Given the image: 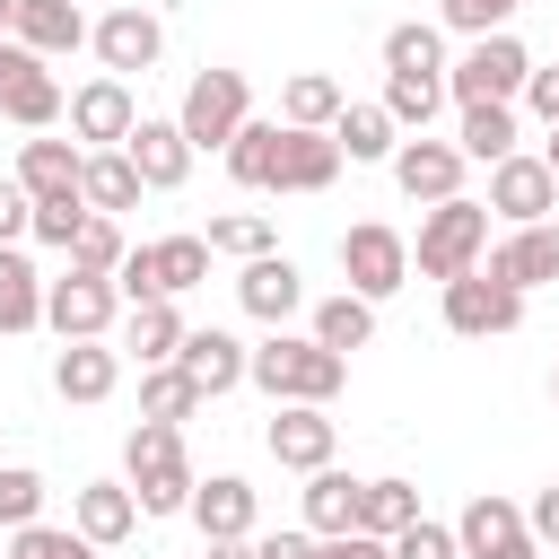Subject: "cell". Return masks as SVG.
<instances>
[{"instance_id": "cell-1", "label": "cell", "mask_w": 559, "mask_h": 559, "mask_svg": "<svg viewBox=\"0 0 559 559\" xmlns=\"http://www.w3.org/2000/svg\"><path fill=\"white\" fill-rule=\"evenodd\" d=\"M245 384H262L271 402H314V411H332V393L349 384V358L314 349L306 332H262L253 358H245Z\"/></svg>"}, {"instance_id": "cell-2", "label": "cell", "mask_w": 559, "mask_h": 559, "mask_svg": "<svg viewBox=\"0 0 559 559\" xmlns=\"http://www.w3.org/2000/svg\"><path fill=\"white\" fill-rule=\"evenodd\" d=\"M122 480H131V498H140V515L157 524V515H183L192 507V454H183V428H166V419H140L131 437H122Z\"/></svg>"}, {"instance_id": "cell-3", "label": "cell", "mask_w": 559, "mask_h": 559, "mask_svg": "<svg viewBox=\"0 0 559 559\" xmlns=\"http://www.w3.org/2000/svg\"><path fill=\"white\" fill-rule=\"evenodd\" d=\"M480 253H489V210H480L472 192L419 210V236H411V271H419V280L445 288V280H463V271H480Z\"/></svg>"}, {"instance_id": "cell-4", "label": "cell", "mask_w": 559, "mask_h": 559, "mask_svg": "<svg viewBox=\"0 0 559 559\" xmlns=\"http://www.w3.org/2000/svg\"><path fill=\"white\" fill-rule=\"evenodd\" d=\"M253 122V87H245V70H192V87H183V105H175V131L192 140V157L201 148H218L227 157V140Z\"/></svg>"}, {"instance_id": "cell-5", "label": "cell", "mask_w": 559, "mask_h": 559, "mask_svg": "<svg viewBox=\"0 0 559 559\" xmlns=\"http://www.w3.org/2000/svg\"><path fill=\"white\" fill-rule=\"evenodd\" d=\"M524 79H533V52H524L515 35H480V44H463V52L445 61V96H454V105H515Z\"/></svg>"}, {"instance_id": "cell-6", "label": "cell", "mask_w": 559, "mask_h": 559, "mask_svg": "<svg viewBox=\"0 0 559 559\" xmlns=\"http://www.w3.org/2000/svg\"><path fill=\"white\" fill-rule=\"evenodd\" d=\"M341 280H349V297L384 306V297L411 280V236H402V227H384V218L341 227Z\"/></svg>"}, {"instance_id": "cell-7", "label": "cell", "mask_w": 559, "mask_h": 559, "mask_svg": "<svg viewBox=\"0 0 559 559\" xmlns=\"http://www.w3.org/2000/svg\"><path fill=\"white\" fill-rule=\"evenodd\" d=\"M44 323H52L61 341H114L122 288H114L105 271H61V280H44Z\"/></svg>"}, {"instance_id": "cell-8", "label": "cell", "mask_w": 559, "mask_h": 559, "mask_svg": "<svg viewBox=\"0 0 559 559\" xmlns=\"http://www.w3.org/2000/svg\"><path fill=\"white\" fill-rule=\"evenodd\" d=\"M87 44H96L105 79H148V70H157V52H166V17H157V9H140V0H122V9H105V17L87 26Z\"/></svg>"}, {"instance_id": "cell-9", "label": "cell", "mask_w": 559, "mask_h": 559, "mask_svg": "<svg viewBox=\"0 0 559 559\" xmlns=\"http://www.w3.org/2000/svg\"><path fill=\"white\" fill-rule=\"evenodd\" d=\"M489 218H507V227H542L550 210H559V175L542 166V148H515V157H498L489 166V201H480Z\"/></svg>"}, {"instance_id": "cell-10", "label": "cell", "mask_w": 559, "mask_h": 559, "mask_svg": "<svg viewBox=\"0 0 559 559\" xmlns=\"http://www.w3.org/2000/svg\"><path fill=\"white\" fill-rule=\"evenodd\" d=\"M437 306H445V332H463V341H498V332H515V323H524V297H515L507 280H489V271L445 280V288H437Z\"/></svg>"}, {"instance_id": "cell-11", "label": "cell", "mask_w": 559, "mask_h": 559, "mask_svg": "<svg viewBox=\"0 0 559 559\" xmlns=\"http://www.w3.org/2000/svg\"><path fill=\"white\" fill-rule=\"evenodd\" d=\"M454 550H463V559H542V542L524 533V507L498 498V489H480V498L454 515Z\"/></svg>"}, {"instance_id": "cell-12", "label": "cell", "mask_w": 559, "mask_h": 559, "mask_svg": "<svg viewBox=\"0 0 559 559\" xmlns=\"http://www.w3.org/2000/svg\"><path fill=\"white\" fill-rule=\"evenodd\" d=\"M262 445H271V463H280V472H323V463H332V445H341V419H332V411H314V402H271Z\"/></svg>"}, {"instance_id": "cell-13", "label": "cell", "mask_w": 559, "mask_h": 559, "mask_svg": "<svg viewBox=\"0 0 559 559\" xmlns=\"http://www.w3.org/2000/svg\"><path fill=\"white\" fill-rule=\"evenodd\" d=\"M131 122H140L131 79H105V70H96L87 87H70V140H79V148H122Z\"/></svg>"}, {"instance_id": "cell-14", "label": "cell", "mask_w": 559, "mask_h": 559, "mask_svg": "<svg viewBox=\"0 0 559 559\" xmlns=\"http://www.w3.org/2000/svg\"><path fill=\"white\" fill-rule=\"evenodd\" d=\"M236 306H245L253 323L288 332V314H306V271H297L288 253H253V262L236 271Z\"/></svg>"}, {"instance_id": "cell-15", "label": "cell", "mask_w": 559, "mask_h": 559, "mask_svg": "<svg viewBox=\"0 0 559 559\" xmlns=\"http://www.w3.org/2000/svg\"><path fill=\"white\" fill-rule=\"evenodd\" d=\"M183 515L201 524V542H253L262 489H253L245 472H210V480H192V507H183Z\"/></svg>"}, {"instance_id": "cell-16", "label": "cell", "mask_w": 559, "mask_h": 559, "mask_svg": "<svg viewBox=\"0 0 559 559\" xmlns=\"http://www.w3.org/2000/svg\"><path fill=\"white\" fill-rule=\"evenodd\" d=\"M480 271L507 280L515 297H533L542 280H559V218H542V227H507V236L480 253Z\"/></svg>"}, {"instance_id": "cell-17", "label": "cell", "mask_w": 559, "mask_h": 559, "mask_svg": "<svg viewBox=\"0 0 559 559\" xmlns=\"http://www.w3.org/2000/svg\"><path fill=\"white\" fill-rule=\"evenodd\" d=\"M122 157H131L140 192H175V183L192 175V140L175 131V114H140V122H131V140H122Z\"/></svg>"}, {"instance_id": "cell-18", "label": "cell", "mask_w": 559, "mask_h": 559, "mask_svg": "<svg viewBox=\"0 0 559 559\" xmlns=\"http://www.w3.org/2000/svg\"><path fill=\"white\" fill-rule=\"evenodd\" d=\"M384 166H393V183H402L419 210H437V201L463 192V148H454V140H428V131H419V140H402Z\"/></svg>"}, {"instance_id": "cell-19", "label": "cell", "mask_w": 559, "mask_h": 559, "mask_svg": "<svg viewBox=\"0 0 559 559\" xmlns=\"http://www.w3.org/2000/svg\"><path fill=\"white\" fill-rule=\"evenodd\" d=\"M183 306L175 297H148V306H122V323H114V349L122 358H140V367H175V349H183Z\"/></svg>"}, {"instance_id": "cell-20", "label": "cell", "mask_w": 559, "mask_h": 559, "mask_svg": "<svg viewBox=\"0 0 559 559\" xmlns=\"http://www.w3.org/2000/svg\"><path fill=\"white\" fill-rule=\"evenodd\" d=\"M245 358H253V349H245L236 332H218V323H210V332H183V349H175V367L201 384V402L236 393V384H245Z\"/></svg>"}, {"instance_id": "cell-21", "label": "cell", "mask_w": 559, "mask_h": 559, "mask_svg": "<svg viewBox=\"0 0 559 559\" xmlns=\"http://www.w3.org/2000/svg\"><path fill=\"white\" fill-rule=\"evenodd\" d=\"M114 384H122V349L114 341H61V358H52V393L61 402H114Z\"/></svg>"}, {"instance_id": "cell-22", "label": "cell", "mask_w": 559, "mask_h": 559, "mask_svg": "<svg viewBox=\"0 0 559 559\" xmlns=\"http://www.w3.org/2000/svg\"><path fill=\"white\" fill-rule=\"evenodd\" d=\"M70 524H79L96 550H122V542L140 533V498H131V480H87V489L70 498Z\"/></svg>"}, {"instance_id": "cell-23", "label": "cell", "mask_w": 559, "mask_h": 559, "mask_svg": "<svg viewBox=\"0 0 559 559\" xmlns=\"http://www.w3.org/2000/svg\"><path fill=\"white\" fill-rule=\"evenodd\" d=\"M9 44H26L35 61H61V52H79V44H87V17H79V0H17Z\"/></svg>"}, {"instance_id": "cell-24", "label": "cell", "mask_w": 559, "mask_h": 559, "mask_svg": "<svg viewBox=\"0 0 559 559\" xmlns=\"http://www.w3.org/2000/svg\"><path fill=\"white\" fill-rule=\"evenodd\" d=\"M332 148H341V166H384V157L402 148V131H393V114H384L376 96H349V105L332 114Z\"/></svg>"}, {"instance_id": "cell-25", "label": "cell", "mask_w": 559, "mask_h": 559, "mask_svg": "<svg viewBox=\"0 0 559 559\" xmlns=\"http://www.w3.org/2000/svg\"><path fill=\"white\" fill-rule=\"evenodd\" d=\"M79 166H87L79 140H44V131H35V140L17 148V192H26V201H70V192H79Z\"/></svg>"}, {"instance_id": "cell-26", "label": "cell", "mask_w": 559, "mask_h": 559, "mask_svg": "<svg viewBox=\"0 0 559 559\" xmlns=\"http://www.w3.org/2000/svg\"><path fill=\"white\" fill-rule=\"evenodd\" d=\"M332 175H341L332 131H288V122H280V166H271V192H332Z\"/></svg>"}, {"instance_id": "cell-27", "label": "cell", "mask_w": 559, "mask_h": 559, "mask_svg": "<svg viewBox=\"0 0 559 559\" xmlns=\"http://www.w3.org/2000/svg\"><path fill=\"white\" fill-rule=\"evenodd\" d=\"M306 341H314V349H332V358H349V349H367V341H376V306H367V297H349V288H332V297H314V306H306Z\"/></svg>"}, {"instance_id": "cell-28", "label": "cell", "mask_w": 559, "mask_h": 559, "mask_svg": "<svg viewBox=\"0 0 559 559\" xmlns=\"http://www.w3.org/2000/svg\"><path fill=\"white\" fill-rule=\"evenodd\" d=\"M297 515H306V533H314V542H332V533H358V480H349L341 463L306 472V489H297Z\"/></svg>"}, {"instance_id": "cell-29", "label": "cell", "mask_w": 559, "mask_h": 559, "mask_svg": "<svg viewBox=\"0 0 559 559\" xmlns=\"http://www.w3.org/2000/svg\"><path fill=\"white\" fill-rule=\"evenodd\" d=\"M384 79H445V26L437 17L384 26Z\"/></svg>"}, {"instance_id": "cell-30", "label": "cell", "mask_w": 559, "mask_h": 559, "mask_svg": "<svg viewBox=\"0 0 559 559\" xmlns=\"http://www.w3.org/2000/svg\"><path fill=\"white\" fill-rule=\"evenodd\" d=\"M79 201H87L96 218L140 210V175H131V157H122V148H87V166H79Z\"/></svg>"}, {"instance_id": "cell-31", "label": "cell", "mask_w": 559, "mask_h": 559, "mask_svg": "<svg viewBox=\"0 0 559 559\" xmlns=\"http://www.w3.org/2000/svg\"><path fill=\"white\" fill-rule=\"evenodd\" d=\"M341 105H349V87H341L332 70H297V79L280 87V122H288V131H332Z\"/></svg>"}, {"instance_id": "cell-32", "label": "cell", "mask_w": 559, "mask_h": 559, "mask_svg": "<svg viewBox=\"0 0 559 559\" xmlns=\"http://www.w3.org/2000/svg\"><path fill=\"white\" fill-rule=\"evenodd\" d=\"M402 524H419V489H411L402 472H376V480H358V533L393 542Z\"/></svg>"}, {"instance_id": "cell-33", "label": "cell", "mask_w": 559, "mask_h": 559, "mask_svg": "<svg viewBox=\"0 0 559 559\" xmlns=\"http://www.w3.org/2000/svg\"><path fill=\"white\" fill-rule=\"evenodd\" d=\"M0 114H9L17 131H52V122L70 114V87L52 79V61H35V70H26V79H17L9 96H0Z\"/></svg>"}, {"instance_id": "cell-34", "label": "cell", "mask_w": 559, "mask_h": 559, "mask_svg": "<svg viewBox=\"0 0 559 559\" xmlns=\"http://www.w3.org/2000/svg\"><path fill=\"white\" fill-rule=\"evenodd\" d=\"M35 323H44V271L17 245H0V332H35Z\"/></svg>"}, {"instance_id": "cell-35", "label": "cell", "mask_w": 559, "mask_h": 559, "mask_svg": "<svg viewBox=\"0 0 559 559\" xmlns=\"http://www.w3.org/2000/svg\"><path fill=\"white\" fill-rule=\"evenodd\" d=\"M454 148H463V166H498V157H515V105H463Z\"/></svg>"}, {"instance_id": "cell-36", "label": "cell", "mask_w": 559, "mask_h": 559, "mask_svg": "<svg viewBox=\"0 0 559 559\" xmlns=\"http://www.w3.org/2000/svg\"><path fill=\"white\" fill-rule=\"evenodd\" d=\"M271 166H280V114H253L236 140H227V175L245 192H271Z\"/></svg>"}, {"instance_id": "cell-37", "label": "cell", "mask_w": 559, "mask_h": 559, "mask_svg": "<svg viewBox=\"0 0 559 559\" xmlns=\"http://www.w3.org/2000/svg\"><path fill=\"white\" fill-rule=\"evenodd\" d=\"M201 411V384L183 376V367H140V419H166V428H183Z\"/></svg>"}, {"instance_id": "cell-38", "label": "cell", "mask_w": 559, "mask_h": 559, "mask_svg": "<svg viewBox=\"0 0 559 559\" xmlns=\"http://www.w3.org/2000/svg\"><path fill=\"white\" fill-rule=\"evenodd\" d=\"M384 114H393V131L402 140H419L428 122H437V105H445V79H384V96H376Z\"/></svg>"}, {"instance_id": "cell-39", "label": "cell", "mask_w": 559, "mask_h": 559, "mask_svg": "<svg viewBox=\"0 0 559 559\" xmlns=\"http://www.w3.org/2000/svg\"><path fill=\"white\" fill-rule=\"evenodd\" d=\"M148 262H157V297H183V288L210 280V245H201V236H157Z\"/></svg>"}, {"instance_id": "cell-40", "label": "cell", "mask_w": 559, "mask_h": 559, "mask_svg": "<svg viewBox=\"0 0 559 559\" xmlns=\"http://www.w3.org/2000/svg\"><path fill=\"white\" fill-rule=\"evenodd\" d=\"M0 559H96V542L79 524H17L0 542Z\"/></svg>"}, {"instance_id": "cell-41", "label": "cell", "mask_w": 559, "mask_h": 559, "mask_svg": "<svg viewBox=\"0 0 559 559\" xmlns=\"http://www.w3.org/2000/svg\"><path fill=\"white\" fill-rule=\"evenodd\" d=\"M515 9H524V0H437V26L463 35V44H480V35H507Z\"/></svg>"}, {"instance_id": "cell-42", "label": "cell", "mask_w": 559, "mask_h": 559, "mask_svg": "<svg viewBox=\"0 0 559 559\" xmlns=\"http://www.w3.org/2000/svg\"><path fill=\"white\" fill-rule=\"evenodd\" d=\"M44 524V472L35 463H0V533Z\"/></svg>"}, {"instance_id": "cell-43", "label": "cell", "mask_w": 559, "mask_h": 559, "mask_svg": "<svg viewBox=\"0 0 559 559\" xmlns=\"http://www.w3.org/2000/svg\"><path fill=\"white\" fill-rule=\"evenodd\" d=\"M210 253H236V262H253V253H271V218L262 210H227V218H210V236H201Z\"/></svg>"}, {"instance_id": "cell-44", "label": "cell", "mask_w": 559, "mask_h": 559, "mask_svg": "<svg viewBox=\"0 0 559 559\" xmlns=\"http://www.w3.org/2000/svg\"><path fill=\"white\" fill-rule=\"evenodd\" d=\"M122 253H131V245H122V218H96V210H87V227H79V245H70V271H105V280H114Z\"/></svg>"}, {"instance_id": "cell-45", "label": "cell", "mask_w": 559, "mask_h": 559, "mask_svg": "<svg viewBox=\"0 0 559 559\" xmlns=\"http://www.w3.org/2000/svg\"><path fill=\"white\" fill-rule=\"evenodd\" d=\"M79 227H87V201L70 192V201H35V227H26V236H35V245H52V253H70V245H79Z\"/></svg>"}, {"instance_id": "cell-46", "label": "cell", "mask_w": 559, "mask_h": 559, "mask_svg": "<svg viewBox=\"0 0 559 559\" xmlns=\"http://www.w3.org/2000/svg\"><path fill=\"white\" fill-rule=\"evenodd\" d=\"M393 559H463V550H454V524L419 515V524H402V533H393Z\"/></svg>"}, {"instance_id": "cell-47", "label": "cell", "mask_w": 559, "mask_h": 559, "mask_svg": "<svg viewBox=\"0 0 559 559\" xmlns=\"http://www.w3.org/2000/svg\"><path fill=\"white\" fill-rule=\"evenodd\" d=\"M26 227H35V201L17 192V175H0V245H17Z\"/></svg>"}, {"instance_id": "cell-48", "label": "cell", "mask_w": 559, "mask_h": 559, "mask_svg": "<svg viewBox=\"0 0 559 559\" xmlns=\"http://www.w3.org/2000/svg\"><path fill=\"white\" fill-rule=\"evenodd\" d=\"M524 105H533V114H542V131H550V122H559V61H550V70H542V61H533V79H524Z\"/></svg>"}, {"instance_id": "cell-49", "label": "cell", "mask_w": 559, "mask_h": 559, "mask_svg": "<svg viewBox=\"0 0 559 559\" xmlns=\"http://www.w3.org/2000/svg\"><path fill=\"white\" fill-rule=\"evenodd\" d=\"M524 533H533L542 550L559 542V480H550V489H533V507H524Z\"/></svg>"}, {"instance_id": "cell-50", "label": "cell", "mask_w": 559, "mask_h": 559, "mask_svg": "<svg viewBox=\"0 0 559 559\" xmlns=\"http://www.w3.org/2000/svg\"><path fill=\"white\" fill-rule=\"evenodd\" d=\"M314 559H393V542H376V533H332V542H314Z\"/></svg>"}, {"instance_id": "cell-51", "label": "cell", "mask_w": 559, "mask_h": 559, "mask_svg": "<svg viewBox=\"0 0 559 559\" xmlns=\"http://www.w3.org/2000/svg\"><path fill=\"white\" fill-rule=\"evenodd\" d=\"M253 559H314V533H253Z\"/></svg>"}, {"instance_id": "cell-52", "label": "cell", "mask_w": 559, "mask_h": 559, "mask_svg": "<svg viewBox=\"0 0 559 559\" xmlns=\"http://www.w3.org/2000/svg\"><path fill=\"white\" fill-rule=\"evenodd\" d=\"M26 70H35V52H26V44H0V96H9Z\"/></svg>"}, {"instance_id": "cell-53", "label": "cell", "mask_w": 559, "mask_h": 559, "mask_svg": "<svg viewBox=\"0 0 559 559\" xmlns=\"http://www.w3.org/2000/svg\"><path fill=\"white\" fill-rule=\"evenodd\" d=\"M201 559H253V542H210Z\"/></svg>"}, {"instance_id": "cell-54", "label": "cell", "mask_w": 559, "mask_h": 559, "mask_svg": "<svg viewBox=\"0 0 559 559\" xmlns=\"http://www.w3.org/2000/svg\"><path fill=\"white\" fill-rule=\"evenodd\" d=\"M542 166H550V175H559V122H550V140H542Z\"/></svg>"}, {"instance_id": "cell-55", "label": "cell", "mask_w": 559, "mask_h": 559, "mask_svg": "<svg viewBox=\"0 0 559 559\" xmlns=\"http://www.w3.org/2000/svg\"><path fill=\"white\" fill-rule=\"evenodd\" d=\"M9 17H17V0H0V44H9Z\"/></svg>"}, {"instance_id": "cell-56", "label": "cell", "mask_w": 559, "mask_h": 559, "mask_svg": "<svg viewBox=\"0 0 559 559\" xmlns=\"http://www.w3.org/2000/svg\"><path fill=\"white\" fill-rule=\"evenodd\" d=\"M550 402H559V367H550Z\"/></svg>"}, {"instance_id": "cell-57", "label": "cell", "mask_w": 559, "mask_h": 559, "mask_svg": "<svg viewBox=\"0 0 559 559\" xmlns=\"http://www.w3.org/2000/svg\"><path fill=\"white\" fill-rule=\"evenodd\" d=\"M0 542H9V533H0Z\"/></svg>"}]
</instances>
